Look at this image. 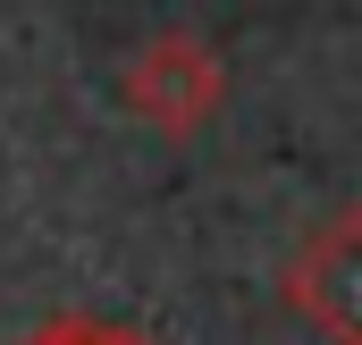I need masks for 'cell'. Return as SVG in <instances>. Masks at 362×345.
<instances>
[{"label":"cell","mask_w":362,"mask_h":345,"mask_svg":"<svg viewBox=\"0 0 362 345\" xmlns=\"http://www.w3.org/2000/svg\"><path fill=\"white\" fill-rule=\"evenodd\" d=\"M219 93H228V76H219V59H211V42L202 34H152L135 59H127V76H118V101L144 118V127H160V135H194L211 110H219Z\"/></svg>","instance_id":"obj_1"},{"label":"cell","mask_w":362,"mask_h":345,"mask_svg":"<svg viewBox=\"0 0 362 345\" xmlns=\"http://www.w3.org/2000/svg\"><path fill=\"white\" fill-rule=\"evenodd\" d=\"M286 295L329 345H362V211H337L303 236V253L286 261Z\"/></svg>","instance_id":"obj_2"}]
</instances>
